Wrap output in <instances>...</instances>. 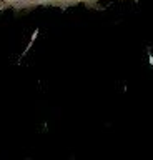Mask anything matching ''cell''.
<instances>
[{"mask_svg": "<svg viewBox=\"0 0 153 160\" xmlns=\"http://www.w3.org/2000/svg\"><path fill=\"white\" fill-rule=\"evenodd\" d=\"M48 3V0H22L20 3H27V5H35V3Z\"/></svg>", "mask_w": 153, "mask_h": 160, "instance_id": "obj_1", "label": "cell"}, {"mask_svg": "<svg viewBox=\"0 0 153 160\" xmlns=\"http://www.w3.org/2000/svg\"><path fill=\"white\" fill-rule=\"evenodd\" d=\"M67 3H80V2H92V0H65Z\"/></svg>", "mask_w": 153, "mask_h": 160, "instance_id": "obj_2", "label": "cell"}, {"mask_svg": "<svg viewBox=\"0 0 153 160\" xmlns=\"http://www.w3.org/2000/svg\"><path fill=\"white\" fill-rule=\"evenodd\" d=\"M0 2H5V3H20L22 0H0Z\"/></svg>", "mask_w": 153, "mask_h": 160, "instance_id": "obj_3", "label": "cell"}]
</instances>
